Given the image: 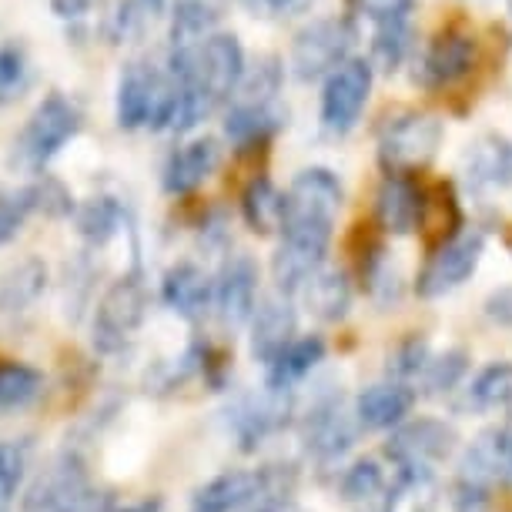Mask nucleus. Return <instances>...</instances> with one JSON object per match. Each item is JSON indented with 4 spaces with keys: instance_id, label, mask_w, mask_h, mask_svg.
<instances>
[{
    "instance_id": "nucleus-1",
    "label": "nucleus",
    "mask_w": 512,
    "mask_h": 512,
    "mask_svg": "<svg viewBox=\"0 0 512 512\" xmlns=\"http://www.w3.org/2000/svg\"><path fill=\"white\" fill-rule=\"evenodd\" d=\"M338 208H342V185L325 168L302 171L285 191L282 245L272 262L282 292H302L308 278L322 272Z\"/></svg>"
},
{
    "instance_id": "nucleus-2",
    "label": "nucleus",
    "mask_w": 512,
    "mask_h": 512,
    "mask_svg": "<svg viewBox=\"0 0 512 512\" xmlns=\"http://www.w3.org/2000/svg\"><path fill=\"white\" fill-rule=\"evenodd\" d=\"M21 512H114V496L94 486L84 459L67 449L27 489Z\"/></svg>"
},
{
    "instance_id": "nucleus-3",
    "label": "nucleus",
    "mask_w": 512,
    "mask_h": 512,
    "mask_svg": "<svg viewBox=\"0 0 512 512\" xmlns=\"http://www.w3.org/2000/svg\"><path fill=\"white\" fill-rule=\"evenodd\" d=\"M178 84L154 64H128L118 84V124L124 131H164L175 121Z\"/></svg>"
},
{
    "instance_id": "nucleus-4",
    "label": "nucleus",
    "mask_w": 512,
    "mask_h": 512,
    "mask_svg": "<svg viewBox=\"0 0 512 512\" xmlns=\"http://www.w3.org/2000/svg\"><path fill=\"white\" fill-rule=\"evenodd\" d=\"M77 131H81V111H77V104L67 101L57 91L47 94L34 108L31 118H27L21 138L14 144L17 148L14 161L27 171H44L57 158V151L67 141L77 138Z\"/></svg>"
},
{
    "instance_id": "nucleus-5",
    "label": "nucleus",
    "mask_w": 512,
    "mask_h": 512,
    "mask_svg": "<svg viewBox=\"0 0 512 512\" xmlns=\"http://www.w3.org/2000/svg\"><path fill=\"white\" fill-rule=\"evenodd\" d=\"M442 144V121L432 114L405 111L385 121L379 134V161L389 168V175H409L415 168H425L436 158Z\"/></svg>"
},
{
    "instance_id": "nucleus-6",
    "label": "nucleus",
    "mask_w": 512,
    "mask_h": 512,
    "mask_svg": "<svg viewBox=\"0 0 512 512\" xmlns=\"http://www.w3.org/2000/svg\"><path fill=\"white\" fill-rule=\"evenodd\" d=\"M144 312H148V288H144L141 272L134 268L131 275L118 278L104 292L98 312H94V349L101 355L121 352L144 322Z\"/></svg>"
},
{
    "instance_id": "nucleus-7",
    "label": "nucleus",
    "mask_w": 512,
    "mask_h": 512,
    "mask_svg": "<svg viewBox=\"0 0 512 512\" xmlns=\"http://www.w3.org/2000/svg\"><path fill=\"white\" fill-rule=\"evenodd\" d=\"M372 94V64L349 57L338 64L325 81L322 91V124L332 134H349L359 124L365 104Z\"/></svg>"
},
{
    "instance_id": "nucleus-8",
    "label": "nucleus",
    "mask_w": 512,
    "mask_h": 512,
    "mask_svg": "<svg viewBox=\"0 0 512 512\" xmlns=\"http://www.w3.org/2000/svg\"><path fill=\"white\" fill-rule=\"evenodd\" d=\"M482 248H486L482 231H462V235H452L449 241H442L436 248V255L425 262L419 282H415V292L422 298H439V295L456 292V288L462 282H469V275L479 268Z\"/></svg>"
},
{
    "instance_id": "nucleus-9",
    "label": "nucleus",
    "mask_w": 512,
    "mask_h": 512,
    "mask_svg": "<svg viewBox=\"0 0 512 512\" xmlns=\"http://www.w3.org/2000/svg\"><path fill=\"white\" fill-rule=\"evenodd\" d=\"M456 449V429L439 419H415L405 425H395L385 456H389L402 472H432L436 462H442Z\"/></svg>"
},
{
    "instance_id": "nucleus-10",
    "label": "nucleus",
    "mask_w": 512,
    "mask_h": 512,
    "mask_svg": "<svg viewBox=\"0 0 512 512\" xmlns=\"http://www.w3.org/2000/svg\"><path fill=\"white\" fill-rule=\"evenodd\" d=\"M349 47H352V27L338 17H325L315 21L312 27H305L295 37L292 47V71L298 81H315L322 74H332L338 64L349 61Z\"/></svg>"
},
{
    "instance_id": "nucleus-11",
    "label": "nucleus",
    "mask_w": 512,
    "mask_h": 512,
    "mask_svg": "<svg viewBox=\"0 0 512 512\" xmlns=\"http://www.w3.org/2000/svg\"><path fill=\"white\" fill-rule=\"evenodd\" d=\"M218 318L231 328L251 322L258 308V268L248 255H231L215 282Z\"/></svg>"
},
{
    "instance_id": "nucleus-12",
    "label": "nucleus",
    "mask_w": 512,
    "mask_h": 512,
    "mask_svg": "<svg viewBox=\"0 0 512 512\" xmlns=\"http://www.w3.org/2000/svg\"><path fill=\"white\" fill-rule=\"evenodd\" d=\"M472 64H476V37L452 27V31H442L429 44L419 77L429 88H446V84L462 81L472 71Z\"/></svg>"
},
{
    "instance_id": "nucleus-13",
    "label": "nucleus",
    "mask_w": 512,
    "mask_h": 512,
    "mask_svg": "<svg viewBox=\"0 0 512 512\" xmlns=\"http://www.w3.org/2000/svg\"><path fill=\"white\" fill-rule=\"evenodd\" d=\"M302 439H305V449L312 452L318 462H332L349 452V446L355 442V425L349 415H345L342 402L328 399V402H318L315 409L305 415Z\"/></svg>"
},
{
    "instance_id": "nucleus-14",
    "label": "nucleus",
    "mask_w": 512,
    "mask_h": 512,
    "mask_svg": "<svg viewBox=\"0 0 512 512\" xmlns=\"http://www.w3.org/2000/svg\"><path fill=\"white\" fill-rule=\"evenodd\" d=\"M161 298L175 315L188 318V322H198L215 305V282L198 265L181 262L175 268H168V275L161 278Z\"/></svg>"
},
{
    "instance_id": "nucleus-15",
    "label": "nucleus",
    "mask_w": 512,
    "mask_h": 512,
    "mask_svg": "<svg viewBox=\"0 0 512 512\" xmlns=\"http://www.w3.org/2000/svg\"><path fill=\"white\" fill-rule=\"evenodd\" d=\"M295 342V308L285 298H265L251 315V355L272 365Z\"/></svg>"
},
{
    "instance_id": "nucleus-16",
    "label": "nucleus",
    "mask_w": 512,
    "mask_h": 512,
    "mask_svg": "<svg viewBox=\"0 0 512 512\" xmlns=\"http://www.w3.org/2000/svg\"><path fill=\"white\" fill-rule=\"evenodd\" d=\"M462 476L476 486H492V482H512V429H492L479 436L462 456Z\"/></svg>"
},
{
    "instance_id": "nucleus-17",
    "label": "nucleus",
    "mask_w": 512,
    "mask_h": 512,
    "mask_svg": "<svg viewBox=\"0 0 512 512\" xmlns=\"http://www.w3.org/2000/svg\"><path fill=\"white\" fill-rule=\"evenodd\" d=\"M218 161H221L218 141L198 138L191 144H181V148L168 158V164H164L161 185L168 195H188V191H195L201 181L218 168Z\"/></svg>"
},
{
    "instance_id": "nucleus-18",
    "label": "nucleus",
    "mask_w": 512,
    "mask_h": 512,
    "mask_svg": "<svg viewBox=\"0 0 512 512\" xmlns=\"http://www.w3.org/2000/svg\"><path fill=\"white\" fill-rule=\"evenodd\" d=\"M415 392L402 382H375L355 399V419L365 429H395L412 412Z\"/></svg>"
},
{
    "instance_id": "nucleus-19",
    "label": "nucleus",
    "mask_w": 512,
    "mask_h": 512,
    "mask_svg": "<svg viewBox=\"0 0 512 512\" xmlns=\"http://www.w3.org/2000/svg\"><path fill=\"white\" fill-rule=\"evenodd\" d=\"M422 191L412 185L405 175H389L379 188V201H375V211H379V225L392 235H409V231L419 228L422 218Z\"/></svg>"
},
{
    "instance_id": "nucleus-20",
    "label": "nucleus",
    "mask_w": 512,
    "mask_h": 512,
    "mask_svg": "<svg viewBox=\"0 0 512 512\" xmlns=\"http://www.w3.org/2000/svg\"><path fill=\"white\" fill-rule=\"evenodd\" d=\"M278 395L282 392H272V399H241L235 419H231V429H235L241 452H255L265 436H272L275 429L285 425L288 405L278 402Z\"/></svg>"
},
{
    "instance_id": "nucleus-21",
    "label": "nucleus",
    "mask_w": 512,
    "mask_h": 512,
    "mask_svg": "<svg viewBox=\"0 0 512 512\" xmlns=\"http://www.w3.org/2000/svg\"><path fill=\"white\" fill-rule=\"evenodd\" d=\"M258 496V472H221L195 492L198 512H238L248 509Z\"/></svg>"
},
{
    "instance_id": "nucleus-22",
    "label": "nucleus",
    "mask_w": 512,
    "mask_h": 512,
    "mask_svg": "<svg viewBox=\"0 0 512 512\" xmlns=\"http://www.w3.org/2000/svg\"><path fill=\"white\" fill-rule=\"evenodd\" d=\"M47 265L41 258H24L0 272V315H17L44 295Z\"/></svg>"
},
{
    "instance_id": "nucleus-23",
    "label": "nucleus",
    "mask_w": 512,
    "mask_h": 512,
    "mask_svg": "<svg viewBox=\"0 0 512 512\" xmlns=\"http://www.w3.org/2000/svg\"><path fill=\"white\" fill-rule=\"evenodd\" d=\"M282 124H285V111L278 108L275 101H268V104L235 101V108L228 111L225 134L231 144L248 148V144H258V141H265L268 134H275Z\"/></svg>"
},
{
    "instance_id": "nucleus-24",
    "label": "nucleus",
    "mask_w": 512,
    "mask_h": 512,
    "mask_svg": "<svg viewBox=\"0 0 512 512\" xmlns=\"http://www.w3.org/2000/svg\"><path fill=\"white\" fill-rule=\"evenodd\" d=\"M325 359V342L318 335L295 338L278 359L268 365V389L272 392H288L295 382H302L318 362Z\"/></svg>"
},
{
    "instance_id": "nucleus-25",
    "label": "nucleus",
    "mask_w": 512,
    "mask_h": 512,
    "mask_svg": "<svg viewBox=\"0 0 512 512\" xmlns=\"http://www.w3.org/2000/svg\"><path fill=\"white\" fill-rule=\"evenodd\" d=\"M241 215L255 235H272L282 231L285 221V195L268 178H255L241 195Z\"/></svg>"
},
{
    "instance_id": "nucleus-26",
    "label": "nucleus",
    "mask_w": 512,
    "mask_h": 512,
    "mask_svg": "<svg viewBox=\"0 0 512 512\" xmlns=\"http://www.w3.org/2000/svg\"><path fill=\"white\" fill-rule=\"evenodd\" d=\"M305 302L312 308V315L325 318V322H338L345 312H349L352 302V288L345 282L342 272H315L305 282Z\"/></svg>"
},
{
    "instance_id": "nucleus-27",
    "label": "nucleus",
    "mask_w": 512,
    "mask_h": 512,
    "mask_svg": "<svg viewBox=\"0 0 512 512\" xmlns=\"http://www.w3.org/2000/svg\"><path fill=\"white\" fill-rule=\"evenodd\" d=\"M74 215H77V231L91 245H108L124 225V208L114 198H91Z\"/></svg>"
},
{
    "instance_id": "nucleus-28",
    "label": "nucleus",
    "mask_w": 512,
    "mask_h": 512,
    "mask_svg": "<svg viewBox=\"0 0 512 512\" xmlns=\"http://www.w3.org/2000/svg\"><path fill=\"white\" fill-rule=\"evenodd\" d=\"M469 178L479 185H506L512 178V148L499 138L479 141L469 151Z\"/></svg>"
},
{
    "instance_id": "nucleus-29",
    "label": "nucleus",
    "mask_w": 512,
    "mask_h": 512,
    "mask_svg": "<svg viewBox=\"0 0 512 512\" xmlns=\"http://www.w3.org/2000/svg\"><path fill=\"white\" fill-rule=\"evenodd\" d=\"M512 402V362H492L486 365L469 385L466 405L472 409H499Z\"/></svg>"
},
{
    "instance_id": "nucleus-30",
    "label": "nucleus",
    "mask_w": 512,
    "mask_h": 512,
    "mask_svg": "<svg viewBox=\"0 0 512 512\" xmlns=\"http://www.w3.org/2000/svg\"><path fill=\"white\" fill-rule=\"evenodd\" d=\"M215 21H218V11L208 0H178L175 21H171V47L205 41Z\"/></svg>"
},
{
    "instance_id": "nucleus-31",
    "label": "nucleus",
    "mask_w": 512,
    "mask_h": 512,
    "mask_svg": "<svg viewBox=\"0 0 512 512\" xmlns=\"http://www.w3.org/2000/svg\"><path fill=\"white\" fill-rule=\"evenodd\" d=\"M44 389L41 372L24 362H0V409H24Z\"/></svg>"
},
{
    "instance_id": "nucleus-32",
    "label": "nucleus",
    "mask_w": 512,
    "mask_h": 512,
    "mask_svg": "<svg viewBox=\"0 0 512 512\" xmlns=\"http://www.w3.org/2000/svg\"><path fill=\"white\" fill-rule=\"evenodd\" d=\"M164 11V0H121L111 17L114 41H138L154 27Z\"/></svg>"
},
{
    "instance_id": "nucleus-33",
    "label": "nucleus",
    "mask_w": 512,
    "mask_h": 512,
    "mask_svg": "<svg viewBox=\"0 0 512 512\" xmlns=\"http://www.w3.org/2000/svg\"><path fill=\"white\" fill-rule=\"evenodd\" d=\"M469 369V355L462 349H452L439 359H429L422 369V385L429 395H442V392H452L456 385L462 382V375Z\"/></svg>"
},
{
    "instance_id": "nucleus-34",
    "label": "nucleus",
    "mask_w": 512,
    "mask_h": 512,
    "mask_svg": "<svg viewBox=\"0 0 512 512\" xmlns=\"http://www.w3.org/2000/svg\"><path fill=\"white\" fill-rule=\"evenodd\" d=\"M24 466H27V442L0 439V512H7V506H11L14 492L24 479Z\"/></svg>"
},
{
    "instance_id": "nucleus-35",
    "label": "nucleus",
    "mask_w": 512,
    "mask_h": 512,
    "mask_svg": "<svg viewBox=\"0 0 512 512\" xmlns=\"http://www.w3.org/2000/svg\"><path fill=\"white\" fill-rule=\"evenodd\" d=\"M382 489H385V476H382V469L375 466L372 459H362V462H355L352 469H345V476H342V499L369 502L372 496H379Z\"/></svg>"
},
{
    "instance_id": "nucleus-36",
    "label": "nucleus",
    "mask_w": 512,
    "mask_h": 512,
    "mask_svg": "<svg viewBox=\"0 0 512 512\" xmlns=\"http://www.w3.org/2000/svg\"><path fill=\"white\" fill-rule=\"evenodd\" d=\"M27 88V57L17 44L0 47V104H11Z\"/></svg>"
},
{
    "instance_id": "nucleus-37",
    "label": "nucleus",
    "mask_w": 512,
    "mask_h": 512,
    "mask_svg": "<svg viewBox=\"0 0 512 512\" xmlns=\"http://www.w3.org/2000/svg\"><path fill=\"white\" fill-rule=\"evenodd\" d=\"M27 195H31L34 211H44V215H51V218H61V215H71V211H77L71 191H67L61 181L51 178V175H44L37 185L27 188Z\"/></svg>"
},
{
    "instance_id": "nucleus-38",
    "label": "nucleus",
    "mask_w": 512,
    "mask_h": 512,
    "mask_svg": "<svg viewBox=\"0 0 512 512\" xmlns=\"http://www.w3.org/2000/svg\"><path fill=\"white\" fill-rule=\"evenodd\" d=\"M409 24H382L375 31V61L385 67H395L409 51Z\"/></svg>"
},
{
    "instance_id": "nucleus-39",
    "label": "nucleus",
    "mask_w": 512,
    "mask_h": 512,
    "mask_svg": "<svg viewBox=\"0 0 512 512\" xmlns=\"http://www.w3.org/2000/svg\"><path fill=\"white\" fill-rule=\"evenodd\" d=\"M352 4L375 27H382V24H409L415 0H352Z\"/></svg>"
},
{
    "instance_id": "nucleus-40",
    "label": "nucleus",
    "mask_w": 512,
    "mask_h": 512,
    "mask_svg": "<svg viewBox=\"0 0 512 512\" xmlns=\"http://www.w3.org/2000/svg\"><path fill=\"white\" fill-rule=\"evenodd\" d=\"M34 205H31V195L17 191V195H0V245H7L17 231L24 228V218L31 215Z\"/></svg>"
},
{
    "instance_id": "nucleus-41",
    "label": "nucleus",
    "mask_w": 512,
    "mask_h": 512,
    "mask_svg": "<svg viewBox=\"0 0 512 512\" xmlns=\"http://www.w3.org/2000/svg\"><path fill=\"white\" fill-rule=\"evenodd\" d=\"M425 362H429L425 342L412 338V342H405V345H399V349H395L392 362H389V372H395L399 379H412V375H422Z\"/></svg>"
},
{
    "instance_id": "nucleus-42",
    "label": "nucleus",
    "mask_w": 512,
    "mask_h": 512,
    "mask_svg": "<svg viewBox=\"0 0 512 512\" xmlns=\"http://www.w3.org/2000/svg\"><path fill=\"white\" fill-rule=\"evenodd\" d=\"M489 318H496V322H512V288H506V292L492 295L489 305H486Z\"/></svg>"
},
{
    "instance_id": "nucleus-43",
    "label": "nucleus",
    "mask_w": 512,
    "mask_h": 512,
    "mask_svg": "<svg viewBox=\"0 0 512 512\" xmlns=\"http://www.w3.org/2000/svg\"><path fill=\"white\" fill-rule=\"evenodd\" d=\"M262 7L272 14H302L312 7V0H262Z\"/></svg>"
},
{
    "instance_id": "nucleus-44",
    "label": "nucleus",
    "mask_w": 512,
    "mask_h": 512,
    "mask_svg": "<svg viewBox=\"0 0 512 512\" xmlns=\"http://www.w3.org/2000/svg\"><path fill=\"white\" fill-rule=\"evenodd\" d=\"M164 502L161 496H144L138 502H128V506H114V512H161Z\"/></svg>"
},
{
    "instance_id": "nucleus-45",
    "label": "nucleus",
    "mask_w": 512,
    "mask_h": 512,
    "mask_svg": "<svg viewBox=\"0 0 512 512\" xmlns=\"http://www.w3.org/2000/svg\"><path fill=\"white\" fill-rule=\"evenodd\" d=\"M84 11H88V0H54L57 17H81Z\"/></svg>"
}]
</instances>
